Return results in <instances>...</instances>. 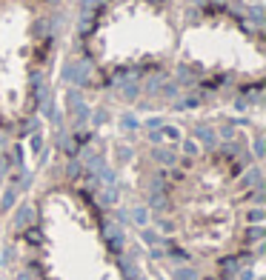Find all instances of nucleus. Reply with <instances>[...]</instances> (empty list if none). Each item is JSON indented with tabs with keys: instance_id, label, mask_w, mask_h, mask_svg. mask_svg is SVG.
Instances as JSON below:
<instances>
[{
	"instance_id": "1",
	"label": "nucleus",
	"mask_w": 266,
	"mask_h": 280,
	"mask_svg": "<svg viewBox=\"0 0 266 280\" xmlns=\"http://www.w3.org/2000/svg\"><path fill=\"white\" fill-rule=\"evenodd\" d=\"M40 0H0V106L20 115L40 46Z\"/></svg>"
},
{
	"instance_id": "2",
	"label": "nucleus",
	"mask_w": 266,
	"mask_h": 280,
	"mask_svg": "<svg viewBox=\"0 0 266 280\" xmlns=\"http://www.w3.org/2000/svg\"><path fill=\"white\" fill-rule=\"evenodd\" d=\"M169 37V17L158 0H109L94 26L103 58L140 60L158 55Z\"/></svg>"
}]
</instances>
